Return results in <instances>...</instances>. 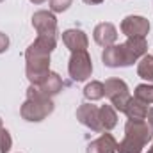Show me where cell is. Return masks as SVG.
Segmentation results:
<instances>
[{
    "label": "cell",
    "instance_id": "1",
    "mask_svg": "<svg viewBox=\"0 0 153 153\" xmlns=\"http://www.w3.org/2000/svg\"><path fill=\"white\" fill-rule=\"evenodd\" d=\"M57 39L38 36L25 50V73L32 85H39L50 73V53L55 50Z\"/></svg>",
    "mask_w": 153,
    "mask_h": 153
},
{
    "label": "cell",
    "instance_id": "2",
    "mask_svg": "<svg viewBox=\"0 0 153 153\" xmlns=\"http://www.w3.org/2000/svg\"><path fill=\"white\" fill-rule=\"evenodd\" d=\"M148 53V43L144 38H128L121 45H111L103 48L102 61L107 68H126L137 59Z\"/></svg>",
    "mask_w": 153,
    "mask_h": 153
},
{
    "label": "cell",
    "instance_id": "3",
    "mask_svg": "<svg viewBox=\"0 0 153 153\" xmlns=\"http://www.w3.org/2000/svg\"><path fill=\"white\" fill-rule=\"evenodd\" d=\"M153 139V128L146 121H126L125 137L117 144V153H141Z\"/></svg>",
    "mask_w": 153,
    "mask_h": 153
},
{
    "label": "cell",
    "instance_id": "4",
    "mask_svg": "<svg viewBox=\"0 0 153 153\" xmlns=\"http://www.w3.org/2000/svg\"><path fill=\"white\" fill-rule=\"evenodd\" d=\"M53 107L55 105H53L52 98L45 96L36 85L30 84V87L27 89V100L23 102V105L20 109V114L25 121L39 123L53 112Z\"/></svg>",
    "mask_w": 153,
    "mask_h": 153
},
{
    "label": "cell",
    "instance_id": "5",
    "mask_svg": "<svg viewBox=\"0 0 153 153\" xmlns=\"http://www.w3.org/2000/svg\"><path fill=\"white\" fill-rule=\"evenodd\" d=\"M103 87H105V96L111 100V105L116 111L123 112L126 103H128V100L132 98L126 82L121 80V78H109V80H105Z\"/></svg>",
    "mask_w": 153,
    "mask_h": 153
},
{
    "label": "cell",
    "instance_id": "6",
    "mask_svg": "<svg viewBox=\"0 0 153 153\" xmlns=\"http://www.w3.org/2000/svg\"><path fill=\"white\" fill-rule=\"evenodd\" d=\"M68 71H70L71 80H75V82H84L91 76L93 61H91L87 50L71 52V57H70V62H68Z\"/></svg>",
    "mask_w": 153,
    "mask_h": 153
},
{
    "label": "cell",
    "instance_id": "7",
    "mask_svg": "<svg viewBox=\"0 0 153 153\" xmlns=\"http://www.w3.org/2000/svg\"><path fill=\"white\" fill-rule=\"evenodd\" d=\"M32 27L36 29L38 36L57 39V18L52 11H36L32 14Z\"/></svg>",
    "mask_w": 153,
    "mask_h": 153
},
{
    "label": "cell",
    "instance_id": "8",
    "mask_svg": "<svg viewBox=\"0 0 153 153\" xmlns=\"http://www.w3.org/2000/svg\"><path fill=\"white\" fill-rule=\"evenodd\" d=\"M121 32L126 38H146L150 32V22L143 16H126L121 22Z\"/></svg>",
    "mask_w": 153,
    "mask_h": 153
},
{
    "label": "cell",
    "instance_id": "9",
    "mask_svg": "<svg viewBox=\"0 0 153 153\" xmlns=\"http://www.w3.org/2000/svg\"><path fill=\"white\" fill-rule=\"evenodd\" d=\"M76 119L87 126L89 130L100 134L103 132L102 130V125H100V107L93 105V103H82L78 109H76Z\"/></svg>",
    "mask_w": 153,
    "mask_h": 153
},
{
    "label": "cell",
    "instance_id": "10",
    "mask_svg": "<svg viewBox=\"0 0 153 153\" xmlns=\"http://www.w3.org/2000/svg\"><path fill=\"white\" fill-rule=\"evenodd\" d=\"M62 43L70 52H78V50H87L89 39L84 30L80 29H68L62 32Z\"/></svg>",
    "mask_w": 153,
    "mask_h": 153
},
{
    "label": "cell",
    "instance_id": "11",
    "mask_svg": "<svg viewBox=\"0 0 153 153\" xmlns=\"http://www.w3.org/2000/svg\"><path fill=\"white\" fill-rule=\"evenodd\" d=\"M93 38H94V41H96L100 46L107 48V46H111V45L116 43V39H117V30H116V27L112 23L103 22V23H98V25L94 27Z\"/></svg>",
    "mask_w": 153,
    "mask_h": 153
},
{
    "label": "cell",
    "instance_id": "12",
    "mask_svg": "<svg viewBox=\"0 0 153 153\" xmlns=\"http://www.w3.org/2000/svg\"><path fill=\"white\" fill-rule=\"evenodd\" d=\"M116 152H117V141L109 132H105L98 139L91 141L87 144V150H85V153H116Z\"/></svg>",
    "mask_w": 153,
    "mask_h": 153
},
{
    "label": "cell",
    "instance_id": "13",
    "mask_svg": "<svg viewBox=\"0 0 153 153\" xmlns=\"http://www.w3.org/2000/svg\"><path fill=\"white\" fill-rule=\"evenodd\" d=\"M148 103L146 102H143V100H139V98H135V96H132L130 100H128V103H126V107H125V114L128 117V121H144L146 119V116H148Z\"/></svg>",
    "mask_w": 153,
    "mask_h": 153
},
{
    "label": "cell",
    "instance_id": "14",
    "mask_svg": "<svg viewBox=\"0 0 153 153\" xmlns=\"http://www.w3.org/2000/svg\"><path fill=\"white\" fill-rule=\"evenodd\" d=\"M39 91L45 94V96H48V98H52V96H55V94H59L61 91H62V87H64V82H62V78L57 75V73H53V71H50L48 76L39 84L36 85Z\"/></svg>",
    "mask_w": 153,
    "mask_h": 153
},
{
    "label": "cell",
    "instance_id": "15",
    "mask_svg": "<svg viewBox=\"0 0 153 153\" xmlns=\"http://www.w3.org/2000/svg\"><path fill=\"white\" fill-rule=\"evenodd\" d=\"M100 125H102L103 132L112 130L117 125V114H116V109L112 105H102L100 107Z\"/></svg>",
    "mask_w": 153,
    "mask_h": 153
},
{
    "label": "cell",
    "instance_id": "16",
    "mask_svg": "<svg viewBox=\"0 0 153 153\" xmlns=\"http://www.w3.org/2000/svg\"><path fill=\"white\" fill-rule=\"evenodd\" d=\"M105 96V87L102 82L98 80H93L89 82L85 87H84V98L89 100V102H96V100H102Z\"/></svg>",
    "mask_w": 153,
    "mask_h": 153
},
{
    "label": "cell",
    "instance_id": "17",
    "mask_svg": "<svg viewBox=\"0 0 153 153\" xmlns=\"http://www.w3.org/2000/svg\"><path fill=\"white\" fill-rule=\"evenodd\" d=\"M137 75L144 78L146 82H153V55L146 53L141 57V61L137 64Z\"/></svg>",
    "mask_w": 153,
    "mask_h": 153
},
{
    "label": "cell",
    "instance_id": "18",
    "mask_svg": "<svg viewBox=\"0 0 153 153\" xmlns=\"http://www.w3.org/2000/svg\"><path fill=\"white\" fill-rule=\"evenodd\" d=\"M134 96L146 103H153V84H139L134 91Z\"/></svg>",
    "mask_w": 153,
    "mask_h": 153
},
{
    "label": "cell",
    "instance_id": "19",
    "mask_svg": "<svg viewBox=\"0 0 153 153\" xmlns=\"http://www.w3.org/2000/svg\"><path fill=\"white\" fill-rule=\"evenodd\" d=\"M11 148H13L11 134H9L5 128H2V132H0V153H9Z\"/></svg>",
    "mask_w": 153,
    "mask_h": 153
},
{
    "label": "cell",
    "instance_id": "20",
    "mask_svg": "<svg viewBox=\"0 0 153 153\" xmlns=\"http://www.w3.org/2000/svg\"><path fill=\"white\" fill-rule=\"evenodd\" d=\"M71 4H73V0H50V11L52 13H64L66 9H70Z\"/></svg>",
    "mask_w": 153,
    "mask_h": 153
},
{
    "label": "cell",
    "instance_id": "21",
    "mask_svg": "<svg viewBox=\"0 0 153 153\" xmlns=\"http://www.w3.org/2000/svg\"><path fill=\"white\" fill-rule=\"evenodd\" d=\"M7 48H9V38L4 32H0V53L7 52Z\"/></svg>",
    "mask_w": 153,
    "mask_h": 153
},
{
    "label": "cell",
    "instance_id": "22",
    "mask_svg": "<svg viewBox=\"0 0 153 153\" xmlns=\"http://www.w3.org/2000/svg\"><path fill=\"white\" fill-rule=\"evenodd\" d=\"M146 117H148V125L153 128V109H150V111H148V116H146Z\"/></svg>",
    "mask_w": 153,
    "mask_h": 153
},
{
    "label": "cell",
    "instance_id": "23",
    "mask_svg": "<svg viewBox=\"0 0 153 153\" xmlns=\"http://www.w3.org/2000/svg\"><path fill=\"white\" fill-rule=\"evenodd\" d=\"M85 4H89V5H98V4H102L103 0H84Z\"/></svg>",
    "mask_w": 153,
    "mask_h": 153
},
{
    "label": "cell",
    "instance_id": "24",
    "mask_svg": "<svg viewBox=\"0 0 153 153\" xmlns=\"http://www.w3.org/2000/svg\"><path fill=\"white\" fill-rule=\"evenodd\" d=\"M32 4H43V2H46V0H30Z\"/></svg>",
    "mask_w": 153,
    "mask_h": 153
},
{
    "label": "cell",
    "instance_id": "25",
    "mask_svg": "<svg viewBox=\"0 0 153 153\" xmlns=\"http://www.w3.org/2000/svg\"><path fill=\"white\" fill-rule=\"evenodd\" d=\"M2 128H4V125H2V119H0V132H2Z\"/></svg>",
    "mask_w": 153,
    "mask_h": 153
},
{
    "label": "cell",
    "instance_id": "26",
    "mask_svg": "<svg viewBox=\"0 0 153 153\" xmlns=\"http://www.w3.org/2000/svg\"><path fill=\"white\" fill-rule=\"evenodd\" d=\"M148 153H153V144H152V148H150V150H148Z\"/></svg>",
    "mask_w": 153,
    "mask_h": 153
},
{
    "label": "cell",
    "instance_id": "27",
    "mask_svg": "<svg viewBox=\"0 0 153 153\" xmlns=\"http://www.w3.org/2000/svg\"><path fill=\"white\" fill-rule=\"evenodd\" d=\"M2 2H4V0H0V4H2Z\"/></svg>",
    "mask_w": 153,
    "mask_h": 153
}]
</instances>
